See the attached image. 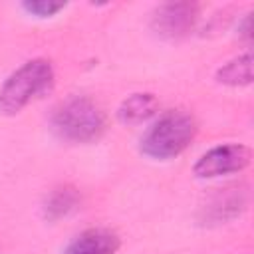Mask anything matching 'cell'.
<instances>
[{
    "label": "cell",
    "instance_id": "7a4b0ae2",
    "mask_svg": "<svg viewBox=\"0 0 254 254\" xmlns=\"http://www.w3.org/2000/svg\"><path fill=\"white\" fill-rule=\"evenodd\" d=\"M56 85V69L48 58H30L12 69L0 83V115L16 117Z\"/></svg>",
    "mask_w": 254,
    "mask_h": 254
},
{
    "label": "cell",
    "instance_id": "8fae6325",
    "mask_svg": "<svg viewBox=\"0 0 254 254\" xmlns=\"http://www.w3.org/2000/svg\"><path fill=\"white\" fill-rule=\"evenodd\" d=\"M65 8H67V2H52V0H24V2H20V10L26 16H32L36 20L56 18Z\"/></svg>",
    "mask_w": 254,
    "mask_h": 254
},
{
    "label": "cell",
    "instance_id": "30bf717a",
    "mask_svg": "<svg viewBox=\"0 0 254 254\" xmlns=\"http://www.w3.org/2000/svg\"><path fill=\"white\" fill-rule=\"evenodd\" d=\"M254 60H252V52L246 50L226 62H222L216 69H214V81L222 87H230V89H240V87H248L254 81Z\"/></svg>",
    "mask_w": 254,
    "mask_h": 254
},
{
    "label": "cell",
    "instance_id": "7c38bea8",
    "mask_svg": "<svg viewBox=\"0 0 254 254\" xmlns=\"http://www.w3.org/2000/svg\"><path fill=\"white\" fill-rule=\"evenodd\" d=\"M236 38L242 42H250L252 40V12L242 14V18L236 24Z\"/></svg>",
    "mask_w": 254,
    "mask_h": 254
},
{
    "label": "cell",
    "instance_id": "8992f818",
    "mask_svg": "<svg viewBox=\"0 0 254 254\" xmlns=\"http://www.w3.org/2000/svg\"><path fill=\"white\" fill-rule=\"evenodd\" d=\"M250 204V189L244 183L224 185L212 189L198 208V222L202 226H220L238 218Z\"/></svg>",
    "mask_w": 254,
    "mask_h": 254
},
{
    "label": "cell",
    "instance_id": "5b68a950",
    "mask_svg": "<svg viewBox=\"0 0 254 254\" xmlns=\"http://www.w3.org/2000/svg\"><path fill=\"white\" fill-rule=\"evenodd\" d=\"M200 20V6L196 2H161L153 8L149 28L151 32L167 42H179L190 36Z\"/></svg>",
    "mask_w": 254,
    "mask_h": 254
},
{
    "label": "cell",
    "instance_id": "ba28073f",
    "mask_svg": "<svg viewBox=\"0 0 254 254\" xmlns=\"http://www.w3.org/2000/svg\"><path fill=\"white\" fill-rule=\"evenodd\" d=\"M157 115H159V99L151 91H133L125 95L115 109L117 121L127 127L147 125Z\"/></svg>",
    "mask_w": 254,
    "mask_h": 254
},
{
    "label": "cell",
    "instance_id": "3957f363",
    "mask_svg": "<svg viewBox=\"0 0 254 254\" xmlns=\"http://www.w3.org/2000/svg\"><path fill=\"white\" fill-rule=\"evenodd\" d=\"M50 131L69 145H89L103 137L107 119L103 109L87 95H69L50 113Z\"/></svg>",
    "mask_w": 254,
    "mask_h": 254
},
{
    "label": "cell",
    "instance_id": "9c48e42d",
    "mask_svg": "<svg viewBox=\"0 0 254 254\" xmlns=\"http://www.w3.org/2000/svg\"><path fill=\"white\" fill-rule=\"evenodd\" d=\"M81 204V194L73 185H58L44 196L40 204L42 218L46 222H60L75 212Z\"/></svg>",
    "mask_w": 254,
    "mask_h": 254
},
{
    "label": "cell",
    "instance_id": "277c9868",
    "mask_svg": "<svg viewBox=\"0 0 254 254\" xmlns=\"http://www.w3.org/2000/svg\"><path fill=\"white\" fill-rule=\"evenodd\" d=\"M252 163V149L244 143H218L196 157L192 175L198 181H216L222 177L238 175Z\"/></svg>",
    "mask_w": 254,
    "mask_h": 254
},
{
    "label": "cell",
    "instance_id": "6da1fadb",
    "mask_svg": "<svg viewBox=\"0 0 254 254\" xmlns=\"http://www.w3.org/2000/svg\"><path fill=\"white\" fill-rule=\"evenodd\" d=\"M198 123L185 109H169L147 123L139 137V153L155 163H169L181 157L196 139Z\"/></svg>",
    "mask_w": 254,
    "mask_h": 254
},
{
    "label": "cell",
    "instance_id": "52a82bcc",
    "mask_svg": "<svg viewBox=\"0 0 254 254\" xmlns=\"http://www.w3.org/2000/svg\"><path fill=\"white\" fill-rule=\"evenodd\" d=\"M121 236L105 226H91L77 232L62 250V254H117Z\"/></svg>",
    "mask_w": 254,
    "mask_h": 254
}]
</instances>
